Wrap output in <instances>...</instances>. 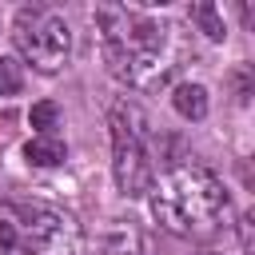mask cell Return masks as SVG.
<instances>
[{
    "label": "cell",
    "mask_w": 255,
    "mask_h": 255,
    "mask_svg": "<svg viewBox=\"0 0 255 255\" xmlns=\"http://www.w3.org/2000/svg\"><path fill=\"white\" fill-rule=\"evenodd\" d=\"M147 195H151L155 223L179 239H211L231 215L223 179L215 171H207L203 163L163 167L159 175H151Z\"/></svg>",
    "instance_id": "obj_1"
},
{
    "label": "cell",
    "mask_w": 255,
    "mask_h": 255,
    "mask_svg": "<svg viewBox=\"0 0 255 255\" xmlns=\"http://www.w3.org/2000/svg\"><path fill=\"white\" fill-rule=\"evenodd\" d=\"M191 20L199 24V32H203L207 40H223V36H227V28H223V16H219V12H215V4H207V0L191 4Z\"/></svg>",
    "instance_id": "obj_8"
},
{
    "label": "cell",
    "mask_w": 255,
    "mask_h": 255,
    "mask_svg": "<svg viewBox=\"0 0 255 255\" xmlns=\"http://www.w3.org/2000/svg\"><path fill=\"white\" fill-rule=\"evenodd\" d=\"M108 255H143V239H139V231L128 227V223L112 227V235H108Z\"/></svg>",
    "instance_id": "obj_9"
},
{
    "label": "cell",
    "mask_w": 255,
    "mask_h": 255,
    "mask_svg": "<svg viewBox=\"0 0 255 255\" xmlns=\"http://www.w3.org/2000/svg\"><path fill=\"white\" fill-rule=\"evenodd\" d=\"M171 104L183 120H203L207 116V88L203 84H179L171 92Z\"/></svg>",
    "instance_id": "obj_6"
},
{
    "label": "cell",
    "mask_w": 255,
    "mask_h": 255,
    "mask_svg": "<svg viewBox=\"0 0 255 255\" xmlns=\"http://www.w3.org/2000/svg\"><path fill=\"white\" fill-rule=\"evenodd\" d=\"M16 211L24 215V251L28 255H80L84 235L68 211H60L52 203H16Z\"/></svg>",
    "instance_id": "obj_5"
},
{
    "label": "cell",
    "mask_w": 255,
    "mask_h": 255,
    "mask_svg": "<svg viewBox=\"0 0 255 255\" xmlns=\"http://www.w3.org/2000/svg\"><path fill=\"white\" fill-rule=\"evenodd\" d=\"M24 159L32 167H56V163H64V143L56 135H32L24 143Z\"/></svg>",
    "instance_id": "obj_7"
},
{
    "label": "cell",
    "mask_w": 255,
    "mask_h": 255,
    "mask_svg": "<svg viewBox=\"0 0 255 255\" xmlns=\"http://www.w3.org/2000/svg\"><path fill=\"white\" fill-rule=\"evenodd\" d=\"M24 88V72L12 56H0V96H16Z\"/></svg>",
    "instance_id": "obj_11"
},
{
    "label": "cell",
    "mask_w": 255,
    "mask_h": 255,
    "mask_svg": "<svg viewBox=\"0 0 255 255\" xmlns=\"http://www.w3.org/2000/svg\"><path fill=\"white\" fill-rule=\"evenodd\" d=\"M143 116L135 104L128 100H116L112 104V171H116V187L124 195H143L151 187V155H147V143H143Z\"/></svg>",
    "instance_id": "obj_3"
},
{
    "label": "cell",
    "mask_w": 255,
    "mask_h": 255,
    "mask_svg": "<svg viewBox=\"0 0 255 255\" xmlns=\"http://www.w3.org/2000/svg\"><path fill=\"white\" fill-rule=\"evenodd\" d=\"M28 124L36 128V135H56V128H60V108H56L52 100H40V104H32Z\"/></svg>",
    "instance_id": "obj_10"
},
{
    "label": "cell",
    "mask_w": 255,
    "mask_h": 255,
    "mask_svg": "<svg viewBox=\"0 0 255 255\" xmlns=\"http://www.w3.org/2000/svg\"><path fill=\"white\" fill-rule=\"evenodd\" d=\"M0 255H16V227L0 215Z\"/></svg>",
    "instance_id": "obj_12"
},
{
    "label": "cell",
    "mask_w": 255,
    "mask_h": 255,
    "mask_svg": "<svg viewBox=\"0 0 255 255\" xmlns=\"http://www.w3.org/2000/svg\"><path fill=\"white\" fill-rule=\"evenodd\" d=\"M96 24L104 32V56L116 80L139 92H155L171 80L175 64L167 56L171 28L159 20H147L131 8H100Z\"/></svg>",
    "instance_id": "obj_2"
},
{
    "label": "cell",
    "mask_w": 255,
    "mask_h": 255,
    "mask_svg": "<svg viewBox=\"0 0 255 255\" xmlns=\"http://www.w3.org/2000/svg\"><path fill=\"white\" fill-rule=\"evenodd\" d=\"M12 40H16V52L36 72H56L72 48V32L64 16L52 8H20L12 20Z\"/></svg>",
    "instance_id": "obj_4"
}]
</instances>
